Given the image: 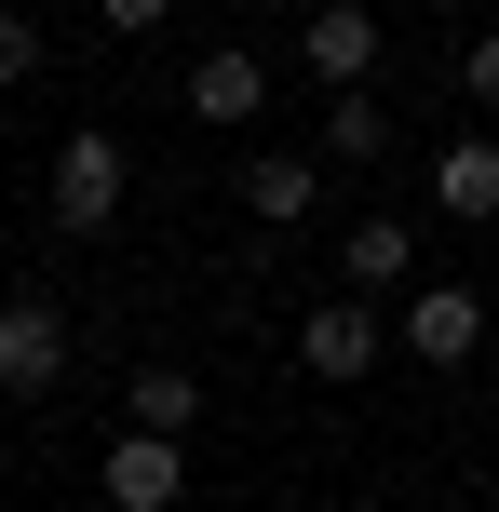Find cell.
<instances>
[{"label": "cell", "mask_w": 499, "mask_h": 512, "mask_svg": "<svg viewBox=\"0 0 499 512\" xmlns=\"http://www.w3.org/2000/svg\"><path fill=\"white\" fill-rule=\"evenodd\" d=\"M122 189H135L122 135H68V149H54V230H68V243H95L108 216H122Z\"/></svg>", "instance_id": "cell-1"}, {"label": "cell", "mask_w": 499, "mask_h": 512, "mask_svg": "<svg viewBox=\"0 0 499 512\" xmlns=\"http://www.w3.org/2000/svg\"><path fill=\"white\" fill-rule=\"evenodd\" d=\"M54 378H68V310L54 297H0V405H27Z\"/></svg>", "instance_id": "cell-2"}, {"label": "cell", "mask_w": 499, "mask_h": 512, "mask_svg": "<svg viewBox=\"0 0 499 512\" xmlns=\"http://www.w3.org/2000/svg\"><path fill=\"white\" fill-rule=\"evenodd\" d=\"M392 337L432 364V378H446V364H473V351H486V297H473V283H419V297L392 310Z\"/></svg>", "instance_id": "cell-3"}, {"label": "cell", "mask_w": 499, "mask_h": 512, "mask_svg": "<svg viewBox=\"0 0 499 512\" xmlns=\"http://www.w3.org/2000/svg\"><path fill=\"white\" fill-rule=\"evenodd\" d=\"M378 337H392V324H378L365 297H311V310H297V364H311V378H338V391L378 364Z\"/></svg>", "instance_id": "cell-4"}, {"label": "cell", "mask_w": 499, "mask_h": 512, "mask_svg": "<svg viewBox=\"0 0 499 512\" xmlns=\"http://www.w3.org/2000/svg\"><path fill=\"white\" fill-rule=\"evenodd\" d=\"M297 54H311V81H324V95H365V68H378V14H365V0H311Z\"/></svg>", "instance_id": "cell-5"}, {"label": "cell", "mask_w": 499, "mask_h": 512, "mask_svg": "<svg viewBox=\"0 0 499 512\" xmlns=\"http://www.w3.org/2000/svg\"><path fill=\"white\" fill-rule=\"evenodd\" d=\"M176 486H189V459L162 432H122V445H108V512H176Z\"/></svg>", "instance_id": "cell-6"}, {"label": "cell", "mask_w": 499, "mask_h": 512, "mask_svg": "<svg viewBox=\"0 0 499 512\" xmlns=\"http://www.w3.org/2000/svg\"><path fill=\"white\" fill-rule=\"evenodd\" d=\"M176 95H189V122H216V135H230V122H257V108H270V68H257V54H203Z\"/></svg>", "instance_id": "cell-7"}, {"label": "cell", "mask_w": 499, "mask_h": 512, "mask_svg": "<svg viewBox=\"0 0 499 512\" xmlns=\"http://www.w3.org/2000/svg\"><path fill=\"white\" fill-rule=\"evenodd\" d=\"M122 418L162 432V445H189V432H203V378H189V364H135V378H122Z\"/></svg>", "instance_id": "cell-8"}, {"label": "cell", "mask_w": 499, "mask_h": 512, "mask_svg": "<svg viewBox=\"0 0 499 512\" xmlns=\"http://www.w3.org/2000/svg\"><path fill=\"white\" fill-rule=\"evenodd\" d=\"M311 203H324V162H297V149H257V162H243V216H257V230H297Z\"/></svg>", "instance_id": "cell-9"}, {"label": "cell", "mask_w": 499, "mask_h": 512, "mask_svg": "<svg viewBox=\"0 0 499 512\" xmlns=\"http://www.w3.org/2000/svg\"><path fill=\"white\" fill-rule=\"evenodd\" d=\"M405 270H419V230H405V216H351V243H338V283H365V297H392Z\"/></svg>", "instance_id": "cell-10"}, {"label": "cell", "mask_w": 499, "mask_h": 512, "mask_svg": "<svg viewBox=\"0 0 499 512\" xmlns=\"http://www.w3.org/2000/svg\"><path fill=\"white\" fill-rule=\"evenodd\" d=\"M432 203H446L459 230H486V216H499V135H459V149L432 162Z\"/></svg>", "instance_id": "cell-11"}, {"label": "cell", "mask_w": 499, "mask_h": 512, "mask_svg": "<svg viewBox=\"0 0 499 512\" xmlns=\"http://www.w3.org/2000/svg\"><path fill=\"white\" fill-rule=\"evenodd\" d=\"M324 149H338V162H378V149H392V108H378V95H324Z\"/></svg>", "instance_id": "cell-12"}, {"label": "cell", "mask_w": 499, "mask_h": 512, "mask_svg": "<svg viewBox=\"0 0 499 512\" xmlns=\"http://www.w3.org/2000/svg\"><path fill=\"white\" fill-rule=\"evenodd\" d=\"M27 68H41V27H27V14H0V95H14Z\"/></svg>", "instance_id": "cell-13"}, {"label": "cell", "mask_w": 499, "mask_h": 512, "mask_svg": "<svg viewBox=\"0 0 499 512\" xmlns=\"http://www.w3.org/2000/svg\"><path fill=\"white\" fill-rule=\"evenodd\" d=\"M459 95H473L486 122H499V41H473V54H459Z\"/></svg>", "instance_id": "cell-14"}, {"label": "cell", "mask_w": 499, "mask_h": 512, "mask_svg": "<svg viewBox=\"0 0 499 512\" xmlns=\"http://www.w3.org/2000/svg\"><path fill=\"white\" fill-rule=\"evenodd\" d=\"M162 14H176V0H108V27H122V41H149Z\"/></svg>", "instance_id": "cell-15"}]
</instances>
